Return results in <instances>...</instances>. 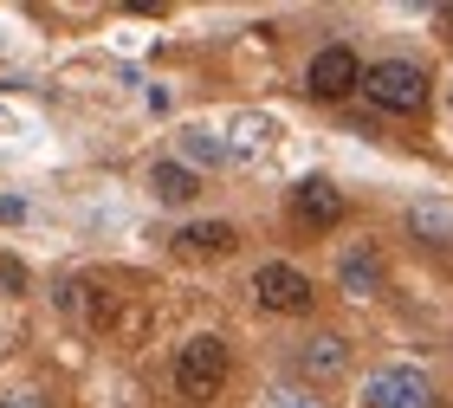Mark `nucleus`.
I'll return each mask as SVG.
<instances>
[{"instance_id": "nucleus-14", "label": "nucleus", "mask_w": 453, "mask_h": 408, "mask_svg": "<svg viewBox=\"0 0 453 408\" xmlns=\"http://www.w3.org/2000/svg\"><path fill=\"white\" fill-rule=\"evenodd\" d=\"M19 214H27V208H19V201H7V195H0V227H13Z\"/></svg>"}, {"instance_id": "nucleus-5", "label": "nucleus", "mask_w": 453, "mask_h": 408, "mask_svg": "<svg viewBox=\"0 0 453 408\" xmlns=\"http://www.w3.org/2000/svg\"><path fill=\"white\" fill-rule=\"evenodd\" d=\"M304 85H311V97H331V104H337V97H349V91L363 85L357 52H349V46H324V52L311 58V72H304Z\"/></svg>"}, {"instance_id": "nucleus-15", "label": "nucleus", "mask_w": 453, "mask_h": 408, "mask_svg": "<svg viewBox=\"0 0 453 408\" xmlns=\"http://www.w3.org/2000/svg\"><path fill=\"white\" fill-rule=\"evenodd\" d=\"M0 408H46V402H39V396H7Z\"/></svg>"}, {"instance_id": "nucleus-3", "label": "nucleus", "mask_w": 453, "mask_h": 408, "mask_svg": "<svg viewBox=\"0 0 453 408\" xmlns=\"http://www.w3.org/2000/svg\"><path fill=\"white\" fill-rule=\"evenodd\" d=\"M253 298L265 304V312H285V318H298V312H311V279H304L298 266H285V259H265V266L253 273Z\"/></svg>"}, {"instance_id": "nucleus-8", "label": "nucleus", "mask_w": 453, "mask_h": 408, "mask_svg": "<svg viewBox=\"0 0 453 408\" xmlns=\"http://www.w3.org/2000/svg\"><path fill=\"white\" fill-rule=\"evenodd\" d=\"M175 240H181V253H208V259H220V253L240 247V234L226 227V220H195V227H181Z\"/></svg>"}, {"instance_id": "nucleus-2", "label": "nucleus", "mask_w": 453, "mask_h": 408, "mask_svg": "<svg viewBox=\"0 0 453 408\" xmlns=\"http://www.w3.org/2000/svg\"><path fill=\"white\" fill-rule=\"evenodd\" d=\"M363 91H369V104H376V111L408 117V111H421V104H427V72H421V65H408V58H382V65H369V72H363Z\"/></svg>"}, {"instance_id": "nucleus-4", "label": "nucleus", "mask_w": 453, "mask_h": 408, "mask_svg": "<svg viewBox=\"0 0 453 408\" xmlns=\"http://www.w3.org/2000/svg\"><path fill=\"white\" fill-rule=\"evenodd\" d=\"M363 408H434V389H427L421 370H376L363 382Z\"/></svg>"}, {"instance_id": "nucleus-12", "label": "nucleus", "mask_w": 453, "mask_h": 408, "mask_svg": "<svg viewBox=\"0 0 453 408\" xmlns=\"http://www.w3.org/2000/svg\"><path fill=\"white\" fill-rule=\"evenodd\" d=\"M408 227L427 234L434 247H447V240H453V214H441V208H408Z\"/></svg>"}, {"instance_id": "nucleus-17", "label": "nucleus", "mask_w": 453, "mask_h": 408, "mask_svg": "<svg viewBox=\"0 0 453 408\" xmlns=\"http://www.w3.org/2000/svg\"><path fill=\"white\" fill-rule=\"evenodd\" d=\"M441 27H453V7H441Z\"/></svg>"}, {"instance_id": "nucleus-7", "label": "nucleus", "mask_w": 453, "mask_h": 408, "mask_svg": "<svg viewBox=\"0 0 453 408\" xmlns=\"http://www.w3.org/2000/svg\"><path fill=\"white\" fill-rule=\"evenodd\" d=\"M343 370H349V343L337 331H318V337L298 343V376L304 382H337Z\"/></svg>"}, {"instance_id": "nucleus-13", "label": "nucleus", "mask_w": 453, "mask_h": 408, "mask_svg": "<svg viewBox=\"0 0 453 408\" xmlns=\"http://www.w3.org/2000/svg\"><path fill=\"white\" fill-rule=\"evenodd\" d=\"M0 285H7V292H19V285H27V266H19V259H0Z\"/></svg>"}, {"instance_id": "nucleus-16", "label": "nucleus", "mask_w": 453, "mask_h": 408, "mask_svg": "<svg viewBox=\"0 0 453 408\" xmlns=\"http://www.w3.org/2000/svg\"><path fill=\"white\" fill-rule=\"evenodd\" d=\"M273 408H311V402H298V396H273Z\"/></svg>"}, {"instance_id": "nucleus-9", "label": "nucleus", "mask_w": 453, "mask_h": 408, "mask_svg": "<svg viewBox=\"0 0 453 408\" xmlns=\"http://www.w3.org/2000/svg\"><path fill=\"white\" fill-rule=\"evenodd\" d=\"M337 279H343L349 298H369V292H382V259H376V253H343Z\"/></svg>"}, {"instance_id": "nucleus-1", "label": "nucleus", "mask_w": 453, "mask_h": 408, "mask_svg": "<svg viewBox=\"0 0 453 408\" xmlns=\"http://www.w3.org/2000/svg\"><path fill=\"white\" fill-rule=\"evenodd\" d=\"M220 382H226V343L214 331L188 337V343H181V357H175V396L181 402H214Z\"/></svg>"}, {"instance_id": "nucleus-11", "label": "nucleus", "mask_w": 453, "mask_h": 408, "mask_svg": "<svg viewBox=\"0 0 453 408\" xmlns=\"http://www.w3.org/2000/svg\"><path fill=\"white\" fill-rule=\"evenodd\" d=\"M181 156L208 169V162H226V142H220L214 130H181Z\"/></svg>"}, {"instance_id": "nucleus-6", "label": "nucleus", "mask_w": 453, "mask_h": 408, "mask_svg": "<svg viewBox=\"0 0 453 408\" xmlns=\"http://www.w3.org/2000/svg\"><path fill=\"white\" fill-rule=\"evenodd\" d=\"M292 214L304 220V227H337V220H343V189L324 181V175H304L292 189Z\"/></svg>"}, {"instance_id": "nucleus-10", "label": "nucleus", "mask_w": 453, "mask_h": 408, "mask_svg": "<svg viewBox=\"0 0 453 408\" xmlns=\"http://www.w3.org/2000/svg\"><path fill=\"white\" fill-rule=\"evenodd\" d=\"M150 189L162 195V201H195L201 195V181H195V169H181V162H156V175H150Z\"/></svg>"}]
</instances>
